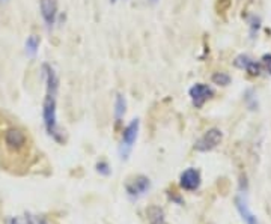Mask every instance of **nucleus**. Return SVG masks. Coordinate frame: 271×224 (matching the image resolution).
<instances>
[{
    "mask_svg": "<svg viewBox=\"0 0 271 224\" xmlns=\"http://www.w3.org/2000/svg\"><path fill=\"white\" fill-rule=\"evenodd\" d=\"M43 78L45 81V98L43 104V119L44 127L50 137L62 143V133L58 125V90H59V77L54 68L48 63L43 65Z\"/></svg>",
    "mask_w": 271,
    "mask_h": 224,
    "instance_id": "obj_1",
    "label": "nucleus"
},
{
    "mask_svg": "<svg viewBox=\"0 0 271 224\" xmlns=\"http://www.w3.org/2000/svg\"><path fill=\"white\" fill-rule=\"evenodd\" d=\"M139 128H140V122L139 119H133L122 133V140L119 145V155L122 161H127L133 152V148L137 142L139 137Z\"/></svg>",
    "mask_w": 271,
    "mask_h": 224,
    "instance_id": "obj_2",
    "label": "nucleus"
},
{
    "mask_svg": "<svg viewBox=\"0 0 271 224\" xmlns=\"http://www.w3.org/2000/svg\"><path fill=\"white\" fill-rule=\"evenodd\" d=\"M151 179L145 175H137L125 182V191L131 199H140L151 190Z\"/></svg>",
    "mask_w": 271,
    "mask_h": 224,
    "instance_id": "obj_3",
    "label": "nucleus"
},
{
    "mask_svg": "<svg viewBox=\"0 0 271 224\" xmlns=\"http://www.w3.org/2000/svg\"><path fill=\"white\" fill-rule=\"evenodd\" d=\"M223 140V133L219 128H211L208 130L202 137H199L195 143V150L197 152H210L215 149L222 143Z\"/></svg>",
    "mask_w": 271,
    "mask_h": 224,
    "instance_id": "obj_4",
    "label": "nucleus"
},
{
    "mask_svg": "<svg viewBox=\"0 0 271 224\" xmlns=\"http://www.w3.org/2000/svg\"><path fill=\"white\" fill-rule=\"evenodd\" d=\"M188 95H190V100H192L193 105L196 108H202L203 104L214 96V90L211 86L205 85V83H196V85L190 88Z\"/></svg>",
    "mask_w": 271,
    "mask_h": 224,
    "instance_id": "obj_5",
    "label": "nucleus"
},
{
    "mask_svg": "<svg viewBox=\"0 0 271 224\" xmlns=\"http://www.w3.org/2000/svg\"><path fill=\"white\" fill-rule=\"evenodd\" d=\"M3 140H5V146L12 152H20L27 145V137L24 131H21L20 128H14V127L5 131Z\"/></svg>",
    "mask_w": 271,
    "mask_h": 224,
    "instance_id": "obj_6",
    "label": "nucleus"
},
{
    "mask_svg": "<svg viewBox=\"0 0 271 224\" xmlns=\"http://www.w3.org/2000/svg\"><path fill=\"white\" fill-rule=\"evenodd\" d=\"M200 172L195 167H190V169L184 170L180 175V187L185 191H196L200 187Z\"/></svg>",
    "mask_w": 271,
    "mask_h": 224,
    "instance_id": "obj_7",
    "label": "nucleus"
},
{
    "mask_svg": "<svg viewBox=\"0 0 271 224\" xmlns=\"http://www.w3.org/2000/svg\"><path fill=\"white\" fill-rule=\"evenodd\" d=\"M39 11L47 29H51L58 20V0H39Z\"/></svg>",
    "mask_w": 271,
    "mask_h": 224,
    "instance_id": "obj_8",
    "label": "nucleus"
},
{
    "mask_svg": "<svg viewBox=\"0 0 271 224\" xmlns=\"http://www.w3.org/2000/svg\"><path fill=\"white\" fill-rule=\"evenodd\" d=\"M235 208H237L238 214L241 215L242 221L246 224H259L257 217L250 211L246 197H242V195H237V197H235Z\"/></svg>",
    "mask_w": 271,
    "mask_h": 224,
    "instance_id": "obj_9",
    "label": "nucleus"
},
{
    "mask_svg": "<svg viewBox=\"0 0 271 224\" xmlns=\"http://www.w3.org/2000/svg\"><path fill=\"white\" fill-rule=\"evenodd\" d=\"M149 224H165V211L158 206H149L146 209Z\"/></svg>",
    "mask_w": 271,
    "mask_h": 224,
    "instance_id": "obj_10",
    "label": "nucleus"
},
{
    "mask_svg": "<svg viewBox=\"0 0 271 224\" xmlns=\"http://www.w3.org/2000/svg\"><path fill=\"white\" fill-rule=\"evenodd\" d=\"M125 111H127V100L125 96L122 93H116L115 98V119L119 123L120 119L125 116Z\"/></svg>",
    "mask_w": 271,
    "mask_h": 224,
    "instance_id": "obj_11",
    "label": "nucleus"
},
{
    "mask_svg": "<svg viewBox=\"0 0 271 224\" xmlns=\"http://www.w3.org/2000/svg\"><path fill=\"white\" fill-rule=\"evenodd\" d=\"M39 44H41V38L38 35H30L29 38L26 39V53L33 58L38 53V48H39Z\"/></svg>",
    "mask_w": 271,
    "mask_h": 224,
    "instance_id": "obj_12",
    "label": "nucleus"
},
{
    "mask_svg": "<svg viewBox=\"0 0 271 224\" xmlns=\"http://www.w3.org/2000/svg\"><path fill=\"white\" fill-rule=\"evenodd\" d=\"M211 80L217 86H227L230 83V75L226 73H215V74H212Z\"/></svg>",
    "mask_w": 271,
    "mask_h": 224,
    "instance_id": "obj_13",
    "label": "nucleus"
},
{
    "mask_svg": "<svg viewBox=\"0 0 271 224\" xmlns=\"http://www.w3.org/2000/svg\"><path fill=\"white\" fill-rule=\"evenodd\" d=\"M246 71H247L249 75H252V77L261 75V73H262V63H259V62H256V60L252 59V62H250V63L247 65V68H246Z\"/></svg>",
    "mask_w": 271,
    "mask_h": 224,
    "instance_id": "obj_14",
    "label": "nucleus"
},
{
    "mask_svg": "<svg viewBox=\"0 0 271 224\" xmlns=\"http://www.w3.org/2000/svg\"><path fill=\"white\" fill-rule=\"evenodd\" d=\"M24 221H26V224H50L45 218L39 217V215H35L32 212H26L24 214Z\"/></svg>",
    "mask_w": 271,
    "mask_h": 224,
    "instance_id": "obj_15",
    "label": "nucleus"
},
{
    "mask_svg": "<svg viewBox=\"0 0 271 224\" xmlns=\"http://www.w3.org/2000/svg\"><path fill=\"white\" fill-rule=\"evenodd\" d=\"M250 62H252V59L249 58L247 54H240V56H237V58H235L234 65H235L237 68H240V69H246L247 65H249Z\"/></svg>",
    "mask_w": 271,
    "mask_h": 224,
    "instance_id": "obj_16",
    "label": "nucleus"
},
{
    "mask_svg": "<svg viewBox=\"0 0 271 224\" xmlns=\"http://www.w3.org/2000/svg\"><path fill=\"white\" fill-rule=\"evenodd\" d=\"M97 172L100 173V175H103V176H108L112 173V169H110V165H108V163L107 161H104V160H101V161H98L97 163Z\"/></svg>",
    "mask_w": 271,
    "mask_h": 224,
    "instance_id": "obj_17",
    "label": "nucleus"
},
{
    "mask_svg": "<svg viewBox=\"0 0 271 224\" xmlns=\"http://www.w3.org/2000/svg\"><path fill=\"white\" fill-rule=\"evenodd\" d=\"M246 103H247V105H249L250 110H255L257 107V103H256V98H255L253 90H247V93H246Z\"/></svg>",
    "mask_w": 271,
    "mask_h": 224,
    "instance_id": "obj_18",
    "label": "nucleus"
},
{
    "mask_svg": "<svg viewBox=\"0 0 271 224\" xmlns=\"http://www.w3.org/2000/svg\"><path fill=\"white\" fill-rule=\"evenodd\" d=\"M262 66L265 68V71L271 74V54H264L262 56Z\"/></svg>",
    "mask_w": 271,
    "mask_h": 224,
    "instance_id": "obj_19",
    "label": "nucleus"
},
{
    "mask_svg": "<svg viewBox=\"0 0 271 224\" xmlns=\"http://www.w3.org/2000/svg\"><path fill=\"white\" fill-rule=\"evenodd\" d=\"M259 23L261 20L257 18V17H253L250 20V27H252V35H255V32H257V29H259Z\"/></svg>",
    "mask_w": 271,
    "mask_h": 224,
    "instance_id": "obj_20",
    "label": "nucleus"
},
{
    "mask_svg": "<svg viewBox=\"0 0 271 224\" xmlns=\"http://www.w3.org/2000/svg\"><path fill=\"white\" fill-rule=\"evenodd\" d=\"M9 224H26V221L23 223L20 218H17V217H12V218L9 220Z\"/></svg>",
    "mask_w": 271,
    "mask_h": 224,
    "instance_id": "obj_21",
    "label": "nucleus"
},
{
    "mask_svg": "<svg viewBox=\"0 0 271 224\" xmlns=\"http://www.w3.org/2000/svg\"><path fill=\"white\" fill-rule=\"evenodd\" d=\"M8 2V0H0V5H5Z\"/></svg>",
    "mask_w": 271,
    "mask_h": 224,
    "instance_id": "obj_22",
    "label": "nucleus"
},
{
    "mask_svg": "<svg viewBox=\"0 0 271 224\" xmlns=\"http://www.w3.org/2000/svg\"><path fill=\"white\" fill-rule=\"evenodd\" d=\"M157 2H158V0H151V3H152V5H155Z\"/></svg>",
    "mask_w": 271,
    "mask_h": 224,
    "instance_id": "obj_23",
    "label": "nucleus"
},
{
    "mask_svg": "<svg viewBox=\"0 0 271 224\" xmlns=\"http://www.w3.org/2000/svg\"><path fill=\"white\" fill-rule=\"evenodd\" d=\"M110 2H112V3H116V2H118V0H110Z\"/></svg>",
    "mask_w": 271,
    "mask_h": 224,
    "instance_id": "obj_24",
    "label": "nucleus"
}]
</instances>
